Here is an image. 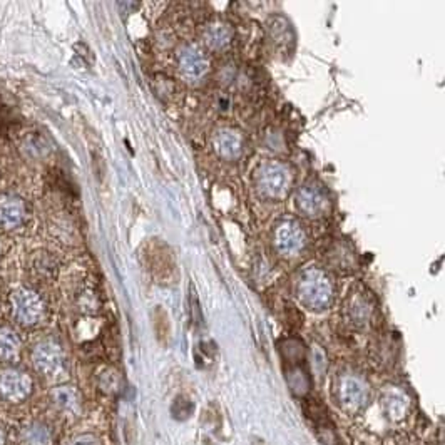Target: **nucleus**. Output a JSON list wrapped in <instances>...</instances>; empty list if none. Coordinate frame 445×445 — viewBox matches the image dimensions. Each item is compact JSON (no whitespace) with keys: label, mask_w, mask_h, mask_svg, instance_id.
Here are the masks:
<instances>
[{"label":"nucleus","mask_w":445,"mask_h":445,"mask_svg":"<svg viewBox=\"0 0 445 445\" xmlns=\"http://www.w3.org/2000/svg\"><path fill=\"white\" fill-rule=\"evenodd\" d=\"M12 313L22 325H36L44 317V302L36 291L22 288L12 295Z\"/></svg>","instance_id":"1"},{"label":"nucleus","mask_w":445,"mask_h":445,"mask_svg":"<svg viewBox=\"0 0 445 445\" xmlns=\"http://www.w3.org/2000/svg\"><path fill=\"white\" fill-rule=\"evenodd\" d=\"M32 364L45 377H56L64 370V353L57 343L45 340L36 345L32 352Z\"/></svg>","instance_id":"2"},{"label":"nucleus","mask_w":445,"mask_h":445,"mask_svg":"<svg viewBox=\"0 0 445 445\" xmlns=\"http://www.w3.org/2000/svg\"><path fill=\"white\" fill-rule=\"evenodd\" d=\"M32 392V380L27 373L19 370L0 372V393L12 402H20Z\"/></svg>","instance_id":"3"},{"label":"nucleus","mask_w":445,"mask_h":445,"mask_svg":"<svg viewBox=\"0 0 445 445\" xmlns=\"http://www.w3.org/2000/svg\"><path fill=\"white\" fill-rule=\"evenodd\" d=\"M338 402L345 410L355 414L367 402V387L355 377H343L338 385Z\"/></svg>","instance_id":"4"},{"label":"nucleus","mask_w":445,"mask_h":445,"mask_svg":"<svg viewBox=\"0 0 445 445\" xmlns=\"http://www.w3.org/2000/svg\"><path fill=\"white\" fill-rule=\"evenodd\" d=\"M24 214H26V206L22 199L14 196L0 198V228L3 230L17 228L24 221Z\"/></svg>","instance_id":"5"},{"label":"nucleus","mask_w":445,"mask_h":445,"mask_svg":"<svg viewBox=\"0 0 445 445\" xmlns=\"http://www.w3.org/2000/svg\"><path fill=\"white\" fill-rule=\"evenodd\" d=\"M285 377H286V384H288V389L291 390V393L297 395V397H306V395L310 393V389H311L310 375L306 373L305 368L300 367V365L288 367Z\"/></svg>","instance_id":"6"},{"label":"nucleus","mask_w":445,"mask_h":445,"mask_svg":"<svg viewBox=\"0 0 445 445\" xmlns=\"http://www.w3.org/2000/svg\"><path fill=\"white\" fill-rule=\"evenodd\" d=\"M20 340L9 327L0 328V360L15 361L20 355Z\"/></svg>","instance_id":"7"},{"label":"nucleus","mask_w":445,"mask_h":445,"mask_svg":"<svg viewBox=\"0 0 445 445\" xmlns=\"http://www.w3.org/2000/svg\"><path fill=\"white\" fill-rule=\"evenodd\" d=\"M52 402L56 403V407H59L61 410L70 412V414H76L79 410V395L76 389L68 385L56 387L51 393Z\"/></svg>","instance_id":"8"},{"label":"nucleus","mask_w":445,"mask_h":445,"mask_svg":"<svg viewBox=\"0 0 445 445\" xmlns=\"http://www.w3.org/2000/svg\"><path fill=\"white\" fill-rule=\"evenodd\" d=\"M382 403H384L385 414L392 420H402L405 417L407 410H409V402H407V398L397 392L385 393Z\"/></svg>","instance_id":"9"},{"label":"nucleus","mask_w":445,"mask_h":445,"mask_svg":"<svg viewBox=\"0 0 445 445\" xmlns=\"http://www.w3.org/2000/svg\"><path fill=\"white\" fill-rule=\"evenodd\" d=\"M280 353L285 364H288V367H295V365H300L305 360V345L297 338H288L281 342Z\"/></svg>","instance_id":"10"},{"label":"nucleus","mask_w":445,"mask_h":445,"mask_svg":"<svg viewBox=\"0 0 445 445\" xmlns=\"http://www.w3.org/2000/svg\"><path fill=\"white\" fill-rule=\"evenodd\" d=\"M22 440L26 445H51L52 437L49 428L42 423H32L24 430Z\"/></svg>","instance_id":"11"},{"label":"nucleus","mask_w":445,"mask_h":445,"mask_svg":"<svg viewBox=\"0 0 445 445\" xmlns=\"http://www.w3.org/2000/svg\"><path fill=\"white\" fill-rule=\"evenodd\" d=\"M193 412H194V403L186 397H178L171 405V417L174 420H180V422L188 420L191 415H193Z\"/></svg>","instance_id":"12"},{"label":"nucleus","mask_w":445,"mask_h":445,"mask_svg":"<svg viewBox=\"0 0 445 445\" xmlns=\"http://www.w3.org/2000/svg\"><path fill=\"white\" fill-rule=\"evenodd\" d=\"M317 437L323 445H338V437H336L335 428L330 423L317 422Z\"/></svg>","instance_id":"13"},{"label":"nucleus","mask_w":445,"mask_h":445,"mask_svg":"<svg viewBox=\"0 0 445 445\" xmlns=\"http://www.w3.org/2000/svg\"><path fill=\"white\" fill-rule=\"evenodd\" d=\"M101 387L104 392H116L119 387V377L116 372H106L101 377Z\"/></svg>","instance_id":"14"},{"label":"nucleus","mask_w":445,"mask_h":445,"mask_svg":"<svg viewBox=\"0 0 445 445\" xmlns=\"http://www.w3.org/2000/svg\"><path fill=\"white\" fill-rule=\"evenodd\" d=\"M68 445H101V440L94 434H81L74 437Z\"/></svg>","instance_id":"15"},{"label":"nucleus","mask_w":445,"mask_h":445,"mask_svg":"<svg viewBox=\"0 0 445 445\" xmlns=\"http://www.w3.org/2000/svg\"><path fill=\"white\" fill-rule=\"evenodd\" d=\"M10 123H12V116L9 114V111L0 104V127H3L6 124H10Z\"/></svg>","instance_id":"16"},{"label":"nucleus","mask_w":445,"mask_h":445,"mask_svg":"<svg viewBox=\"0 0 445 445\" xmlns=\"http://www.w3.org/2000/svg\"><path fill=\"white\" fill-rule=\"evenodd\" d=\"M251 445H268V444H266V440L260 439V437H253V439H251Z\"/></svg>","instance_id":"17"},{"label":"nucleus","mask_w":445,"mask_h":445,"mask_svg":"<svg viewBox=\"0 0 445 445\" xmlns=\"http://www.w3.org/2000/svg\"><path fill=\"white\" fill-rule=\"evenodd\" d=\"M3 444H6V439H3V434L0 432V445H3Z\"/></svg>","instance_id":"18"},{"label":"nucleus","mask_w":445,"mask_h":445,"mask_svg":"<svg viewBox=\"0 0 445 445\" xmlns=\"http://www.w3.org/2000/svg\"><path fill=\"white\" fill-rule=\"evenodd\" d=\"M0 255H2V243H0Z\"/></svg>","instance_id":"19"}]
</instances>
